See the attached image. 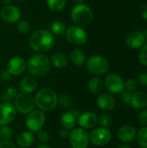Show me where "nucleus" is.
Here are the masks:
<instances>
[{
  "mask_svg": "<svg viewBox=\"0 0 147 148\" xmlns=\"http://www.w3.org/2000/svg\"><path fill=\"white\" fill-rule=\"evenodd\" d=\"M30 48L37 52L42 53L51 49L55 44V38L51 32L47 29H38L29 37Z\"/></svg>",
  "mask_w": 147,
  "mask_h": 148,
  "instance_id": "1",
  "label": "nucleus"
},
{
  "mask_svg": "<svg viewBox=\"0 0 147 148\" xmlns=\"http://www.w3.org/2000/svg\"><path fill=\"white\" fill-rule=\"evenodd\" d=\"M51 62L49 57L43 54H35L27 62V69L29 74L35 77H43L50 71Z\"/></svg>",
  "mask_w": 147,
  "mask_h": 148,
  "instance_id": "2",
  "label": "nucleus"
},
{
  "mask_svg": "<svg viewBox=\"0 0 147 148\" xmlns=\"http://www.w3.org/2000/svg\"><path fill=\"white\" fill-rule=\"evenodd\" d=\"M58 101V96L55 92L50 88H45L38 91L35 97V102L37 108L42 111L53 110Z\"/></svg>",
  "mask_w": 147,
  "mask_h": 148,
  "instance_id": "3",
  "label": "nucleus"
},
{
  "mask_svg": "<svg viewBox=\"0 0 147 148\" xmlns=\"http://www.w3.org/2000/svg\"><path fill=\"white\" fill-rule=\"evenodd\" d=\"M71 18L75 25L80 27L87 26L93 21V10L88 4L78 3L71 10Z\"/></svg>",
  "mask_w": 147,
  "mask_h": 148,
  "instance_id": "4",
  "label": "nucleus"
},
{
  "mask_svg": "<svg viewBox=\"0 0 147 148\" xmlns=\"http://www.w3.org/2000/svg\"><path fill=\"white\" fill-rule=\"evenodd\" d=\"M86 67L87 69L94 75H103L108 71L110 64L105 57L94 55L88 59Z\"/></svg>",
  "mask_w": 147,
  "mask_h": 148,
  "instance_id": "5",
  "label": "nucleus"
},
{
  "mask_svg": "<svg viewBox=\"0 0 147 148\" xmlns=\"http://www.w3.org/2000/svg\"><path fill=\"white\" fill-rule=\"evenodd\" d=\"M14 101V106L16 109L22 114H28L29 113L34 110V108L36 106L35 98L30 94H18Z\"/></svg>",
  "mask_w": 147,
  "mask_h": 148,
  "instance_id": "6",
  "label": "nucleus"
},
{
  "mask_svg": "<svg viewBox=\"0 0 147 148\" xmlns=\"http://www.w3.org/2000/svg\"><path fill=\"white\" fill-rule=\"evenodd\" d=\"M70 145L73 148H88L89 134L84 128H73L68 136Z\"/></svg>",
  "mask_w": 147,
  "mask_h": 148,
  "instance_id": "7",
  "label": "nucleus"
},
{
  "mask_svg": "<svg viewBox=\"0 0 147 148\" xmlns=\"http://www.w3.org/2000/svg\"><path fill=\"white\" fill-rule=\"evenodd\" d=\"M66 38L67 40L74 45L80 46L86 43L88 40V34L84 29L80 26L73 25L68 27L66 31Z\"/></svg>",
  "mask_w": 147,
  "mask_h": 148,
  "instance_id": "8",
  "label": "nucleus"
},
{
  "mask_svg": "<svg viewBox=\"0 0 147 148\" xmlns=\"http://www.w3.org/2000/svg\"><path fill=\"white\" fill-rule=\"evenodd\" d=\"M45 121L46 117L42 110H33L28 114L25 124L29 130L32 132H38L44 126Z\"/></svg>",
  "mask_w": 147,
  "mask_h": 148,
  "instance_id": "9",
  "label": "nucleus"
},
{
  "mask_svg": "<svg viewBox=\"0 0 147 148\" xmlns=\"http://www.w3.org/2000/svg\"><path fill=\"white\" fill-rule=\"evenodd\" d=\"M112 139V133L105 127H98L94 129L89 134V140L94 146L101 147L108 144Z\"/></svg>",
  "mask_w": 147,
  "mask_h": 148,
  "instance_id": "10",
  "label": "nucleus"
},
{
  "mask_svg": "<svg viewBox=\"0 0 147 148\" xmlns=\"http://www.w3.org/2000/svg\"><path fill=\"white\" fill-rule=\"evenodd\" d=\"M106 88L113 94H120L125 88V82L122 77L115 73L107 75L104 81Z\"/></svg>",
  "mask_w": 147,
  "mask_h": 148,
  "instance_id": "11",
  "label": "nucleus"
},
{
  "mask_svg": "<svg viewBox=\"0 0 147 148\" xmlns=\"http://www.w3.org/2000/svg\"><path fill=\"white\" fill-rule=\"evenodd\" d=\"M27 69V62L21 56H13L11 57L6 65L7 71L11 75H20L24 73Z\"/></svg>",
  "mask_w": 147,
  "mask_h": 148,
  "instance_id": "12",
  "label": "nucleus"
},
{
  "mask_svg": "<svg viewBox=\"0 0 147 148\" xmlns=\"http://www.w3.org/2000/svg\"><path fill=\"white\" fill-rule=\"evenodd\" d=\"M16 115V109L10 102H3L0 104V126L10 124Z\"/></svg>",
  "mask_w": 147,
  "mask_h": 148,
  "instance_id": "13",
  "label": "nucleus"
},
{
  "mask_svg": "<svg viewBox=\"0 0 147 148\" xmlns=\"http://www.w3.org/2000/svg\"><path fill=\"white\" fill-rule=\"evenodd\" d=\"M21 10L16 5L7 4L1 10V17L5 23H14L21 19Z\"/></svg>",
  "mask_w": 147,
  "mask_h": 148,
  "instance_id": "14",
  "label": "nucleus"
},
{
  "mask_svg": "<svg viewBox=\"0 0 147 148\" xmlns=\"http://www.w3.org/2000/svg\"><path fill=\"white\" fill-rule=\"evenodd\" d=\"M79 115H80L79 112L77 110H75V109L62 113L61 117H60V121H61L62 126L64 128H67L68 130L75 128L76 122L78 121Z\"/></svg>",
  "mask_w": 147,
  "mask_h": 148,
  "instance_id": "15",
  "label": "nucleus"
},
{
  "mask_svg": "<svg viewBox=\"0 0 147 148\" xmlns=\"http://www.w3.org/2000/svg\"><path fill=\"white\" fill-rule=\"evenodd\" d=\"M78 124L81 128L91 129L94 128L98 123V117L93 112H86L78 117Z\"/></svg>",
  "mask_w": 147,
  "mask_h": 148,
  "instance_id": "16",
  "label": "nucleus"
},
{
  "mask_svg": "<svg viewBox=\"0 0 147 148\" xmlns=\"http://www.w3.org/2000/svg\"><path fill=\"white\" fill-rule=\"evenodd\" d=\"M146 42L145 35L139 31H133L127 35L126 38V44L132 49L141 48Z\"/></svg>",
  "mask_w": 147,
  "mask_h": 148,
  "instance_id": "17",
  "label": "nucleus"
},
{
  "mask_svg": "<svg viewBox=\"0 0 147 148\" xmlns=\"http://www.w3.org/2000/svg\"><path fill=\"white\" fill-rule=\"evenodd\" d=\"M37 85H38V82H37L36 77L30 75H26L20 80L18 83V88L21 93L31 94L36 89Z\"/></svg>",
  "mask_w": 147,
  "mask_h": 148,
  "instance_id": "18",
  "label": "nucleus"
},
{
  "mask_svg": "<svg viewBox=\"0 0 147 148\" xmlns=\"http://www.w3.org/2000/svg\"><path fill=\"white\" fill-rule=\"evenodd\" d=\"M137 135V132L134 127L131 125L122 126L118 131V138L122 142L127 143L133 141Z\"/></svg>",
  "mask_w": 147,
  "mask_h": 148,
  "instance_id": "19",
  "label": "nucleus"
},
{
  "mask_svg": "<svg viewBox=\"0 0 147 148\" xmlns=\"http://www.w3.org/2000/svg\"><path fill=\"white\" fill-rule=\"evenodd\" d=\"M115 100L109 94H101L97 98V105L98 107L105 111L113 110L115 107Z\"/></svg>",
  "mask_w": 147,
  "mask_h": 148,
  "instance_id": "20",
  "label": "nucleus"
},
{
  "mask_svg": "<svg viewBox=\"0 0 147 148\" xmlns=\"http://www.w3.org/2000/svg\"><path fill=\"white\" fill-rule=\"evenodd\" d=\"M134 109H143L147 106V94L143 91H138L132 95L130 101Z\"/></svg>",
  "mask_w": 147,
  "mask_h": 148,
  "instance_id": "21",
  "label": "nucleus"
},
{
  "mask_svg": "<svg viewBox=\"0 0 147 148\" xmlns=\"http://www.w3.org/2000/svg\"><path fill=\"white\" fill-rule=\"evenodd\" d=\"M34 140H35L34 134L29 131L23 132L19 134L16 137V144L20 147L23 148L29 147L34 143Z\"/></svg>",
  "mask_w": 147,
  "mask_h": 148,
  "instance_id": "22",
  "label": "nucleus"
},
{
  "mask_svg": "<svg viewBox=\"0 0 147 148\" xmlns=\"http://www.w3.org/2000/svg\"><path fill=\"white\" fill-rule=\"evenodd\" d=\"M70 60L73 64L76 66H81L86 62V56L85 53L81 49H74L70 52Z\"/></svg>",
  "mask_w": 147,
  "mask_h": 148,
  "instance_id": "23",
  "label": "nucleus"
},
{
  "mask_svg": "<svg viewBox=\"0 0 147 148\" xmlns=\"http://www.w3.org/2000/svg\"><path fill=\"white\" fill-rule=\"evenodd\" d=\"M103 87H104V83H103L102 80L101 78H99V77L91 78L89 80L88 85L89 92L94 94V95L101 93L102 91V89H103Z\"/></svg>",
  "mask_w": 147,
  "mask_h": 148,
  "instance_id": "24",
  "label": "nucleus"
},
{
  "mask_svg": "<svg viewBox=\"0 0 147 148\" xmlns=\"http://www.w3.org/2000/svg\"><path fill=\"white\" fill-rule=\"evenodd\" d=\"M50 62L57 69H63L68 65V58L62 53H55L51 56Z\"/></svg>",
  "mask_w": 147,
  "mask_h": 148,
  "instance_id": "25",
  "label": "nucleus"
},
{
  "mask_svg": "<svg viewBox=\"0 0 147 148\" xmlns=\"http://www.w3.org/2000/svg\"><path fill=\"white\" fill-rule=\"evenodd\" d=\"M17 95H18L17 89L15 87H10L3 93L1 98L3 101V102H10L16 99Z\"/></svg>",
  "mask_w": 147,
  "mask_h": 148,
  "instance_id": "26",
  "label": "nucleus"
},
{
  "mask_svg": "<svg viewBox=\"0 0 147 148\" xmlns=\"http://www.w3.org/2000/svg\"><path fill=\"white\" fill-rule=\"evenodd\" d=\"M67 0H47L48 7L53 11H61L66 6Z\"/></svg>",
  "mask_w": 147,
  "mask_h": 148,
  "instance_id": "27",
  "label": "nucleus"
},
{
  "mask_svg": "<svg viewBox=\"0 0 147 148\" xmlns=\"http://www.w3.org/2000/svg\"><path fill=\"white\" fill-rule=\"evenodd\" d=\"M50 30L52 34L55 36H61L66 31V26L61 21H55L50 25Z\"/></svg>",
  "mask_w": 147,
  "mask_h": 148,
  "instance_id": "28",
  "label": "nucleus"
},
{
  "mask_svg": "<svg viewBox=\"0 0 147 148\" xmlns=\"http://www.w3.org/2000/svg\"><path fill=\"white\" fill-rule=\"evenodd\" d=\"M137 140L140 147L147 148V127L140 128L137 134Z\"/></svg>",
  "mask_w": 147,
  "mask_h": 148,
  "instance_id": "29",
  "label": "nucleus"
},
{
  "mask_svg": "<svg viewBox=\"0 0 147 148\" xmlns=\"http://www.w3.org/2000/svg\"><path fill=\"white\" fill-rule=\"evenodd\" d=\"M16 29L21 34H27L30 30V24L25 19H20L16 23Z\"/></svg>",
  "mask_w": 147,
  "mask_h": 148,
  "instance_id": "30",
  "label": "nucleus"
},
{
  "mask_svg": "<svg viewBox=\"0 0 147 148\" xmlns=\"http://www.w3.org/2000/svg\"><path fill=\"white\" fill-rule=\"evenodd\" d=\"M12 137V130L8 125L0 126V140H10Z\"/></svg>",
  "mask_w": 147,
  "mask_h": 148,
  "instance_id": "31",
  "label": "nucleus"
},
{
  "mask_svg": "<svg viewBox=\"0 0 147 148\" xmlns=\"http://www.w3.org/2000/svg\"><path fill=\"white\" fill-rule=\"evenodd\" d=\"M99 122H100V124L103 127H105V128H108V127H110L111 126H112V118H111V116L108 114H106V113H104V114H101L100 116H99Z\"/></svg>",
  "mask_w": 147,
  "mask_h": 148,
  "instance_id": "32",
  "label": "nucleus"
},
{
  "mask_svg": "<svg viewBox=\"0 0 147 148\" xmlns=\"http://www.w3.org/2000/svg\"><path fill=\"white\" fill-rule=\"evenodd\" d=\"M71 103H72L71 98L67 95H62L58 98L57 104H59V106L62 108H68L71 106Z\"/></svg>",
  "mask_w": 147,
  "mask_h": 148,
  "instance_id": "33",
  "label": "nucleus"
},
{
  "mask_svg": "<svg viewBox=\"0 0 147 148\" xmlns=\"http://www.w3.org/2000/svg\"><path fill=\"white\" fill-rule=\"evenodd\" d=\"M139 60L141 64L147 66V42L141 47V49L139 55Z\"/></svg>",
  "mask_w": 147,
  "mask_h": 148,
  "instance_id": "34",
  "label": "nucleus"
},
{
  "mask_svg": "<svg viewBox=\"0 0 147 148\" xmlns=\"http://www.w3.org/2000/svg\"><path fill=\"white\" fill-rule=\"evenodd\" d=\"M37 139L38 140L42 143V144H45L49 141V134L47 131H44V130H40L38 131V134H37Z\"/></svg>",
  "mask_w": 147,
  "mask_h": 148,
  "instance_id": "35",
  "label": "nucleus"
},
{
  "mask_svg": "<svg viewBox=\"0 0 147 148\" xmlns=\"http://www.w3.org/2000/svg\"><path fill=\"white\" fill-rule=\"evenodd\" d=\"M137 85H138L137 82L134 79H132V78L127 79L126 82H125V88H126V90L132 92L137 88Z\"/></svg>",
  "mask_w": 147,
  "mask_h": 148,
  "instance_id": "36",
  "label": "nucleus"
},
{
  "mask_svg": "<svg viewBox=\"0 0 147 148\" xmlns=\"http://www.w3.org/2000/svg\"><path fill=\"white\" fill-rule=\"evenodd\" d=\"M132 93L130 91H122L121 92V95H120V100L121 101L124 103V104H130V101H131V99H132Z\"/></svg>",
  "mask_w": 147,
  "mask_h": 148,
  "instance_id": "37",
  "label": "nucleus"
},
{
  "mask_svg": "<svg viewBox=\"0 0 147 148\" xmlns=\"http://www.w3.org/2000/svg\"><path fill=\"white\" fill-rule=\"evenodd\" d=\"M139 122L143 127L147 126V109H145L140 112L139 115Z\"/></svg>",
  "mask_w": 147,
  "mask_h": 148,
  "instance_id": "38",
  "label": "nucleus"
},
{
  "mask_svg": "<svg viewBox=\"0 0 147 148\" xmlns=\"http://www.w3.org/2000/svg\"><path fill=\"white\" fill-rule=\"evenodd\" d=\"M138 80H139V82L145 88H147V71H144V72H141L139 76H138Z\"/></svg>",
  "mask_w": 147,
  "mask_h": 148,
  "instance_id": "39",
  "label": "nucleus"
},
{
  "mask_svg": "<svg viewBox=\"0 0 147 148\" xmlns=\"http://www.w3.org/2000/svg\"><path fill=\"white\" fill-rule=\"evenodd\" d=\"M0 148H16L15 145L10 140H1Z\"/></svg>",
  "mask_w": 147,
  "mask_h": 148,
  "instance_id": "40",
  "label": "nucleus"
},
{
  "mask_svg": "<svg viewBox=\"0 0 147 148\" xmlns=\"http://www.w3.org/2000/svg\"><path fill=\"white\" fill-rule=\"evenodd\" d=\"M69 134H70V132H69V130L68 129H67V128H62L60 131H59V135H60V137L61 138H63V139H66V138H68V136H69Z\"/></svg>",
  "mask_w": 147,
  "mask_h": 148,
  "instance_id": "41",
  "label": "nucleus"
},
{
  "mask_svg": "<svg viewBox=\"0 0 147 148\" xmlns=\"http://www.w3.org/2000/svg\"><path fill=\"white\" fill-rule=\"evenodd\" d=\"M10 75H11L7 71V69L3 70V71L1 72V74H0V77H1V79L3 80V81H8V80H10Z\"/></svg>",
  "mask_w": 147,
  "mask_h": 148,
  "instance_id": "42",
  "label": "nucleus"
},
{
  "mask_svg": "<svg viewBox=\"0 0 147 148\" xmlns=\"http://www.w3.org/2000/svg\"><path fill=\"white\" fill-rule=\"evenodd\" d=\"M141 16L145 20H147V3L144 4L141 8Z\"/></svg>",
  "mask_w": 147,
  "mask_h": 148,
  "instance_id": "43",
  "label": "nucleus"
},
{
  "mask_svg": "<svg viewBox=\"0 0 147 148\" xmlns=\"http://www.w3.org/2000/svg\"><path fill=\"white\" fill-rule=\"evenodd\" d=\"M37 148H52L50 146H49V145H46V144H42V145H41V146H39Z\"/></svg>",
  "mask_w": 147,
  "mask_h": 148,
  "instance_id": "44",
  "label": "nucleus"
},
{
  "mask_svg": "<svg viewBox=\"0 0 147 148\" xmlns=\"http://www.w3.org/2000/svg\"><path fill=\"white\" fill-rule=\"evenodd\" d=\"M0 1H1V3H3L4 4H9L10 3L12 2V0H0Z\"/></svg>",
  "mask_w": 147,
  "mask_h": 148,
  "instance_id": "45",
  "label": "nucleus"
},
{
  "mask_svg": "<svg viewBox=\"0 0 147 148\" xmlns=\"http://www.w3.org/2000/svg\"><path fill=\"white\" fill-rule=\"evenodd\" d=\"M73 1L75 2V3H83V2L85 0H73Z\"/></svg>",
  "mask_w": 147,
  "mask_h": 148,
  "instance_id": "46",
  "label": "nucleus"
},
{
  "mask_svg": "<svg viewBox=\"0 0 147 148\" xmlns=\"http://www.w3.org/2000/svg\"><path fill=\"white\" fill-rule=\"evenodd\" d=\"M119 148H132V147H127V146H121V147H120Z\"/></svg>",
  "mask_w": 147,
  "mask_h": 148,
  "instance_id": "47",
  "label": "nucleus"
},
{
  "mask_svg": "<svg viewBox=\"0 0 147 148\" xmlns=\"http://www.w3.org/2000/svg\"><path fill=\"white\" fill-rule=\"evenodd\" d=\"M21 1H26V0H21Z\"/></svg>",
  "mask_w": 147,
  "mask_h": 148,
  "instance_id": "48",
  "label": "nucleus"
}]
</instances>
